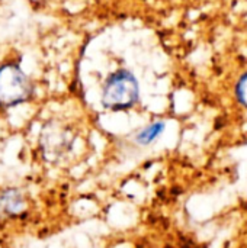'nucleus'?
I'll use <instances>...</instances> for the list:
<instances>
[{"mask_svg":"<svg viewBox=\"0 0 247 248\" xmlns=\"http://www.w3.org/2000/svg\"><path fill=\"white\" fill-rule=\"evenodd\" d=\"M33 86L29 77L16 64L0 67V106L13 108L31 99Z\"/></svg>","mask_w":247,"mask_h":248,"instance_id":"obj_2","label":"nucleus"},{"mask_svg":"<svg viewBox=\"0 0 247 248\" xmlns=\"http://www.w3.org/2000/svg\"><path fill=\"white\" fill-rule=\"evenodd\" d=\"M140 97V86L135 76L128 70L112 73L103 84L100 103L112 112H124L134 108Z\"/></svg>","mask_w":247,"mask_h":248,"instance_id":"obj_1","label":"nucleus"},{"mask_svg":"<svg viewBox=\"0 0 247 248\" xmlns=\"http://www.w3.org/2000/svg\"><path fill=\"white\" fill-rule=\"evenodd\" d=\"M165 131H166V122L163 121L150 122L134 135V142L138 147H150L165 134Z\"/></svg>","mask_w":247,"mask_h":248,"instance_id":"obj_5","label":"nucleus"},{"mask_svg":"<svg viewBox=\"0 0 247 248\" xmlns=\"http://www.w3.org/2000/svg\"><path fill=\"white\" fill-rule=\"evenodd\" d=\"M73 134L71 131L61 125V124H48L41 134V148L44 151V154L49 158H61L66 157L71 148H73Z\"/></svg>","mask_w":247,"mask_h":248,"instance_id":"obj_3","label":"nucleus"},{"mask_svg":"<svg viewBox=\"0 0 247 248\" xmlns=\"http://www.w3.org/2000/svg\"><path fill=\"white\" fill-rule=\"evenodd\" d=\"M28 212L26 195L17 187L0 190V219L16 221Z\"/></svg>","mask_w":247,"mask_h":248,"instance_id":"obj_4","label":"nucleus"},{"mask_svg":"<svg viewBox=\"0 0 247 248\" xmlns=\"http://www.w3.org/2000/svg\"><path fill=\"white\" fill-rule=\"evenodd\" d=\"M236 96H237L239 103L247 109V71L240 77L236 86Z\"/></svg>","mask_w":247,"mask_h":248,"instance_id":"obj_6","label":"nucleus"}]
</instances>
